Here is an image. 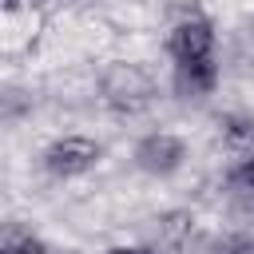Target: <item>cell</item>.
<instances>
[{"label": "cell", "mask_w": 254, "mask_h": 254, "mask_svg": "<svg viewBox=\"0 0 254 254\" xmlns=\"http://www.w3.org/2000/svg\"><path fill=\"white\" fill-rule=\"evenodd\" d=\"M222 135L234 147H254V119L250 115H222Z\"/></svg>", "instance_id": "obj_6"}, {"label": "cell", "mask_w": 254, "mask_h": 254, "mask_svg": "<svg viewBox=\"0 0 254 254\" xmlns=\"http://www.w3.org/2000/svg\"><path fill=\"white\" fill-rule=\"evenodd\" d=\"M99 91H103V103L119 115H135L151 103L155 95V83L151 75L139 67V64H111L103 75H99Z\"/></svg>", "instance_id": "obj_2"}, {"label": "cell", "mask_w": 254, "mask_h": 254, "mask_svg": "<svg viewBox=\"0 0 254 254\" xmlns=\"http://www.w3.org/2000/svg\"><path fill=\"white\" fill-rule=\"evenodd\" d=\"M230 187L242 190V194H254V151L242 155V159L230 167Z\"/></svg>", "instance_id": "obj_8"}, {"label": "cell", "mask_w": 254, "mask_h": 254, "mask_svg": "<svg viewBox=\"0 0 254 254\" xmlns=\"http://www.w3.org/2000/svg\"><path fill=\"white\" fill-rule=\"evenodd\" d=\"M60 254H71V250H60Z\"/></svg>", "instance_id": "obj_11"}, {"label": "cell", "mask_w": 254, "mask_h": 254, "mask_svg": "<svg viewBox=\"0 0 254 254\" xmlns=\"http://www.w3.org/2000/svg\"><path fill=\"white\" fill-rule=\"evenodd\" d=\"M167 52L175 60V83L187 95H210L218 83V64H214V28L206 16H183L171 36Z\"/></svg>", "instance_id": "obj_1"}, {"label": "cell", "mask_w": 254, "mask_h": 254, "mask_svg": "<svg viewBox=\"0 0 254 254\" xmlns=\"http://www.w3.org/2000/svg\"><path fill=\"white\" fill-rule=\"evenodd\" d=\"M210 254H254V234H246V230L218 234L210 242Z\"/></svg>", "instance_id": "obj_7"}, {"label": "cell", "mask_w": 254, "mask_h": 254, "mask_svg": "<svg viewBox=\"0 0 254 254\" xmlns=\"http://www.w3.org/2000/svg\"><path fill=\"white\" fill-rule=\"evenodd\" d=\"M103 254H159V250H151V246H111Z\"/></svg>", "instance_id": "obj_9"}, {"label": "cell", "mask_w": 254, "mask_h": 254, "mask_svg": "<svg viewBox=\"0 0 254 254\" xmlns=\"http://www.w3.org/2000/svg\"><path fill=\"white\" fill-rule=\"evenodd\" d=\"M183 159H187V147L171 131H155V135L139 139V147H135V167L147 171V175H159V179L163 175H175L183 167Z\"/></svg>", "instance_id": "obj_4"}, {"label": "cell", "mask_w": 254, "mask_h": 254, "mask_svg": "<svg viewBox=\"0 0 254 254\" xmlns=\"http://www.w3.org/2000/svg\"><path fill=\"white\" fill-rule=\"evenodd\" d=\"M95 163H99V143L87 139V135H64V139H56V143L44 151V167H48V175H56V179L87 175Z\"/></svg>", "instance_id": "obj_3"}, {"label": "cell", "mask_w": 254, "mask_h": 254, "mask_svg": "<svg viewBox=\"0 0 254 254\" xmlns=\"http://www.w3.org/2000/svg\"><path fill=\"white\" fill-rule=\"evenodd\" d=\"M0 254H48V246L28 230V226H4V238H0Z\"/></svg>", "instance_id": "obj_5"}, {"label": "cell", "mask_w": 254, "mask_h": 254, "mask_svg": "<svg viewBox=\"0 0 254 254\" xmlns=\"http://www.w3.org/2000/svg\"><path fill=\"white\" fill-rule=\"evenodd\" d=\"M20 4H36V0H4V8H8V12H16Z\"/></svg>", "instance_id": "obj_10"}]
</instances>
